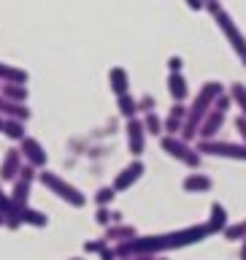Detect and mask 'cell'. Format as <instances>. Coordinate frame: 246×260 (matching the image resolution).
Returning <instances> with one entry per match:
<instances>
[{"mask_svg": "<svg viewBox=\"0 0 246 260\" xmlns=\"http://www.w3.org/2000/svg\"><path fill=\"white\" fill-rule=\"evenodd\" d=\"M154 106H157L154 95H141V98H138V111H141V114H152Z\"/></svg>", "mask_w": 246, "mask_h": 260, "instance_id": "f546056e", "label": "cell"}, {"mask_svg": "<svg viewBox=\"0 0 246 260\" xmlns=\"http://www.w3.org/2000/svg\"><path fill=\"white\" fill-rule=\"evenodd\" d=\"M222 236L227 241H246V219H241V222H230Z\"/></svg>", "mask_w": 246, "mask_h": 260, "instance_id": "484cf974", "label": "cell"}, {"mask_svg": "<svg viewBox=\"0 0 246 260\" xmlns=\"http://www.w3.org/2000/svg\"><path fill=\"white\" fill-rule=\"evenodd\" d=\"M187 111H190V106H184V103H173L170 106V111H168V117L170 119H187Z\"/></svg>", "mask_w": 246, "mask_h": 260, "instance_id": "1f68e13d", "label": "cell"}, {"mask_svg": "<svg viewBox=\"0 0 246 260\" xmlns=\"http://www.w3.org/2000/svg\"><path fill=\"white\" fill-rule=\"evenodd\" d=\"M225 119H227V114H219V111L211 109L208 117L203 119L200 127H198V141H214L217 133H219V130H222V125H225Z\"/></svg>", "mask_w": 246, "mask_h": 260, "instance_id": "30bf717a", "label": "cell"}, {"mask_svg": "<svg viewBox=\"0 0 246 260\" xmlns=\"http://www.w3.org/2000/svg\"><path fill=\"white\" fill-rule=\"evenodd\" d=\"M160 149L168 154V157H173L176 162H182V166L187 168H200L203 157L198 154V149H195L192 144L182 141L179 136H162L160 138Z\"/></svg>", "mask_w": 246, "mask_h": 260, "instance_id": "5b68a950", "label": "cell"}, {"mask_svg": "<svg viewBox=\"0 0 246 260\" xmlns=\"http://www.w3.org/2000/svg\"><path fill=\"white\" fill-rule=\"evenodd\" d=\"M182 68H184V60H182L179 54L168 57V71H170V73H182Z\"/></svg>", "mask_w": 246, "mask_h": 260, "instance_id": "836d02e7", "label": "cell"}, {"mask_svg": "<svg viewBox=\"0 0 246 260\" xmlns=\"http://www.w3.org/2000/svg\"><path fill=\"white\" fill-rule=\"evenodd\" d=\"M117 198V190L109 184V187H100V190L95 192V203H97V209H109V203Z\"/></svg>", "mask_w": 246, "mask_h": 260, "instance_id": "4316f807", "label": "cell"}, {"mask_svg": "<svg viewBox=\"0 0 246 260\" xmlns=\"http://www.w3.org/2000/svg\"><path fill=\"white\" fill-rule=\"evenodd\" d=\"M109 84H111L117 98L130 95V76H127V71L122 68V65H114V68L109 71Z\"/></svg>", "mask_w": 246, "mask_h": 260, "instance_id": "4fadbf2b", "label": "cell"}, {"mask_svg": "<svg viewBox=\"0 0 246 260\" xmlns=\"http://www.w3.org/2000/svg\"><path fill=\"white\" fill-rule=\"evenodd\" d=\"M230 106H233V98L225 92V95H219L217 101H214V111H219V114H227V111H230Z\"/></svg>", "mask_w": 246, "mask_h": 260, "instance_id": "4dcf8cb0", "label": "cell"}, {"mask_svg": "<svg viewBox=\"0 0 246 260\" xmlns=\"http://www.w3.org/2000/svg\"><path fill=\"white\" fill-rule=\"evenodd\" d=\"M0 117L3 119H19V122H27L30 119V109L22 103H11L0 95Z\"/></svg>", "mask_w": 246, "mask_h": 260, "instance_id": "2e32d148", "label": "cell"}, {"mask_svg": "<svg viewBox=\"0 0 246 260\" xmlns=\"http://www.w3.org/2000/svg\"><path fill=\"white\" fill-rule=\"evenodd\" d=\"M227 225H230V217H227V209L222 206L219 201L211 203V209H208V233H225L227 231Z\"/></svg>", "mask_w": 246, "mask_h": 260, "instance_id": "7c38bea8", "label": "cell"}, {"mask_svg": "<svg viewBox=\"0 0 246 260\" xmlns=\"http://www.w3.org/2000/svg\"><path fill=\"white\" fill-rule=\"evenodd\" d=\"M19 179H27V182H36V179H38V171L32 168V166H27V162H24V166H22V171H19Z\"/></svg>", "mask_w": 246, "mask_h": 260, "instance_id": "e575fe53", "label": "cell"}, {"mask_svg": "<svg viewBox=\"0 0 246 260\" xmlns=\"http://www.w3.org/2000/svg\"><path fill=\"white\" fill-rule=\"evenodd\" d=\"M30 190H32V182L27 179H16L14 182V190H11V206L14 209H27L30 206Z\"/></svg>", "mask_w": 246, "mask_h": 260, "instance_id": "5bb4252c", "label": "cell"}, {"mask_svg": "<svg viewBox=\"0 0 246 260\" xmlns=\"http://www.w3.org/2000/svg\"><path fill=\"white\" fill-rule=\"evenodd\" d=\"M198 154H211V157H225V160H238L246 162V144H233V141H198L195 144Z\"/></svg>", "mask_w": 246, "mask_h": 260, "instance_id": "8992f818", "label": "cell"}, {"mask_svg": "<svg viewBox=\"0 0 246 260\" xmlns=\"http://www.w3.org/2000/svg\"><path fill=\"white\" fill-rule=\"evenodd\" d=\"M117 109H119V114H122V117H125L127 122L138 117V101H135L133 95H122V98H117Z\"/></svg>", "mask_w": 246, "mask_h": 260, "instance_id": "44dd1931", "label": "cell"}, {"mask_svg": "<svg viewBox=\"0 0 246 260\" xmlns=\"http://www.w3.org/2000/svg\"><path fill=\"white\" fill-rule=\"evenodd\" d=\"M235 127H238V136H241V144H246V119L241 117H235Z\"/></svg>", "mask_w": 246, "mask_h": 260, "instance_id": "8d00e7d4", "label": "cell"}, {"mask_svg": "<svg viewBox=\"0 0 246 260\" xmlns=\"http://www.w3.org/2000/svg\"><path fill=\"white\" fill-rule=\"evenodd\" d=\"M71 260H81V257H71Z\"/></svg>", "mask_w": 246, "mask_h": 260, "instance_id": "b9f144b4", "label": "cell"}, {"mask_svg": "<svg viewBox=\"0 0 246 260\" xmlns=\"http://www.w3.org/2000/svg\"><path fill=\"white\" fill-rule=\"evenodd\" d=\"M144 127H146V136H157V138L165 136V130H162V117L157 111L144 114Z\"/></svg>", "mask_w": 246, "mask_h": 260, "instance_id": "cb8c5ba5", "label": "cell"}, {"mask_svg": "<svg viewBox=\"0 0 246 260\" xmlns=\"http://www.w3.org/2000/svg\"><path fill=\"white\" fill-rule=\"evenodd\" d=\"M38 182L44 184L46 190H52L54 195H60L65 203H71L73 209H81V206L87 203V195L81 192L76 184H71L68 179H62L60 174H54V171H49V168L38 171Z\"/></svg>", "mask_w": 246, "mask_h": 260, "instance_id": "277c9868", "label": "cell"}, {"mask_svg": "<svg viewBox=\"0 0 246 260\" xmlns=\"http://www.w3.org/2000/svg\"><path fill=\"white\" fill-rule=\"evenodd\" d=\"M238 257L246 260V241H241V252H238Z\"/></svg>", "mask_w": 246, "mask_h": 260, "instance_id": "f35d334b", "label": "cell"}, {"mask_svg": "<svg viewBox=\"0 0 246 260\" xmlns=\"http://www.w3.org/2000/svg\"><path fill=\"white\" fill-rule=\"evenodd\" d=\"M211 187H214V182L206 174H187L182 179V190H187V192H208Z\"/></svg>", "mask_w": 246, "mask_h": 260, "instance_id": "e0dca14e", "label": "cell"}, {"mask_svg": "<svg viewBox=\"0 0 246 260\" xmlns=\"http://www.w3.org/2000/svg\"><path fill=\"white\" fill-rule=\"evenodd\" d=\"M0 87H3V84H0Z\"/></svg>", "mask_w": 246, "mask_h": 260, "instance_id": "7bdbcfd3", "label": "cell"}, {"mask_svg": "<svg viewBox=\"0 0 246 260\" xmlns=\"http://www.w3.org/2000/svg\"><path fill=\"white\" fill-rule=\"evenodd\" d=\"M154 260H165V257H154Z\"/></svg>", "mask_w": 246, "mask_h": 260, "instance_id": "60d3db41", "label": "cell"}, {"mask_svg": "<svg viewBox=\"0 0 246 260\" xmlns=\"http://www.w3.org/2000/svg\"><path fill=\"white\" fill-rule=\"evenodd\" d=\"M22 160L24 157H22L19 149H8L3 162H0V179H3V182H16V179H19V171L24 166Z\"/></svg>", "mask_w": 246, "mask_h": 260, "instance_id": "8fae6325", "label": "cell"}, {"mask_svg": "<svg viewBox=\"0 0 246 260\" xmlns=\"http://www.w3.org/2000/svg\"><path fill=\"white\" fill-rule=\"evenodd\" d=\"M227 95L233 98V103L241 109V117L246 119V84L243 81H233L230 89H227Z\"/></svg>", "mask_w": 246, "mask_h": 260, "instance_id": "603a6c76", "label": "cell"}, {"mask_svg": "<svg viewBox=\"0 0 246 260\" xmlns=\"http://www.w3.org/2000/svg\"><path fill=\"white\" fill-rule=\"evenodd\" d=\"M0 95L6 98V101H11V103H22L24 106V101H27V87H22V84H3L0 87Z\"/></svg>", "mask_w": 246, "mask_h": 260, "instance_id": "ffe728a7", "label": "cell"}, {"mask_svg": "<svg viewBox=\"0 0 246 260\" xmlns=\"http://www.w3.org/2000/svg\"><path fill=\"white\" fill-rule=\"evenodd\" d=\"M168 92L176 103H184L190 98V84H187L184 73H168Z\"/></svg>", "mask_w": 246, "mask_h": 260, "instance_id": "9a60e30c", "label": "cell"}, {"mask_svg": "<svg viewBox=\"0 0 246 260\" xmlns=\"http://www.w3.org/2000/svg\"><path fill=\"white\" fill-rule=\"evenodd\" d=\"M19 152H22L24 162H27V166H32L36 171H44V168H46V160H49V154H46L44 144H41L38 138L27 136V138H24V141L19 144Z\"/></svg>", "mask_w": 246, "mask_h": 260, "instance_id": "52a82bcc", "label": "cell"}, {"mask_svg": "<svg viewBox=\"0 0 246 260\" xmlns=\"http://www.w3.org/2000/svg\"><path fill=\"white\" fill-rule=\"evenodd\" d=\"M138 236V231L133 225H125V222H119V225H111V228H106V233H103V239L106 241H117V244H122V241H130V239H135Z\"/></svg>", "mask_w": 246, "mask_h": 260, "instance_id": "d6986e66", "label": "cell"}, {"mask_svg": "<svg viewBox=\"0 0 246 260\" xmlns=\"http://www.w3.org/2000/svg\"><path fill=\"white\" fill-rule=\"evenodd\" d=\"M219 95H225V87L219 84V81H206L200 89H198V95H195V101L190 103V111H187V119H184V127H182V141L187 144H192L195 138H198V127H200V122L208 117V111L214 109V101Z\"/></svg>", "mask_w": 246, "mask_h": 260, "instance_id": "7a4b0ae2", "label": "cell"}, {"mask_svg": "<svg viewBox=\"0 0 246 260\" xmlns=\"http://www.w3.org/2000/svg\"><path fill=\"white\" fill-rule=\"evenodd\" d=\"M106 247H109V241H106V239H95V241H87L84 244V252H97V255H100Z\"/></svg>", "mask_w": 246, "mask_h": 260, "instance_id": "d6a6232c", "label": "cell"}, {"mask_svg": "<svg viewBox=\"0 0 246 260\" xmlns=\"http://www.w3.org/2000/svg\"><path fill=\"white\" fill-rule=\"evenodd\" d=\"M95 222L100 225V228H111V225H114V211L97 209V211H95Z\"/></svg>", "mask_w": 246, "mask_h": 260, "instance_id": "f1b7e54d", "label": "cell"}, {"mask_svg": "<svg viewBox=\"0 0 246 260\" xmlns=\"http://www.w3.org/2000/svg\"><path fill=\"white\" fill-rule=\"evenodd\" d=\"M182 127H184L182 119H170V117L162 119V130H165V136H182Z\"/></svg>", "mask_w": 246, "mask_h": 260, "instance_id": "83f0119b", "label": "cell"}, {"mask_svg": "<svg viewBox=\"0 0 246 260\" xmlns=\"http://www.w3.org/2000/svg\"><path fill=\"white\" fill-rule=\"evenodd\" d=\"M8 209H11V195L3 192V187H0V214H8Z\"/></svg>", "mask_w": 246, "mask_h": 260, "instance_id": "d590c367", "label": "cell"}, {"mask_svg": "<svg viewBox=\"0 0 246 260\" xmlns=\"http://www.w3.org/2000/svg\"><path fill=\"white\" fill-rule=\"evenodd\" d=\"M144 174H146L144 160H133V162H127V166L122 168L117 176H114V184H111V187H114L117 192H125V190H130V187H133Z\"/></svg>", "mask_w": 246, "mask_h": 260, "instance_id": "9c48e42d", "label": "cell"}, {"mask_svg": "<svg viewBox=\"0 0 246 260\" xmlns=\"http://www.w3.org/2000/svg\"><path fill=\"white\" fill-rule=\"evenodd\" d=\"M3 136L11 138V141H19V144H22L24 138H27V133H24V122H19V119H6Z\"/></svg>", "mask_w": 246, "mask_h": 260, "instance_id": "d4e9b609", "label": "cell"}, {"mask_svg": "<svg viewBox=\"0 0 246 260\" xmlns=\"http://www.w3.org/2000/svg\"><path fill=\"white\" fill-rule=\"evenodd\" d=\"M125 133H127V149L135 160H141V154L146 149V127H144V119H130L125 125Z\"/></svg>", "mask_w": 246, "mask_h": 260, "instance_id": "ba28073f", "label": "cell"}, {"mask_svg": "<svg viewBox=\"0 0 246 260\" xmlns=\"http://www.w3.org/2000/svg\"><path fill=\"white\" fill-rule=\"evenodd\" d=\"M3 127H6V119H3V117H0V133H3Z\"/></svg>", "mask_w": 246, "mask_h": 260, "instance_id": "ab89813d", "label": "cell"}, {"mask_svg": "<svg viewBox=\"0 0 246 260\" xmlns=\"http://www.w3.org/2000/svg\"><path fill=\"white\" fill-rule=\"evenodd\" d=\"M100 260H119V257H117V252H114V247H106L100 252Z\"/></svg>", "mask_w": 246, "mask_h": 260, "instance_id": "74e56055", "label": "cell"}, {"mask_svg": "<svg viewBox=\"0 0 246 260\" xmlns=\"http://www.w3.org/2000/svg\"><path fill=\"white\" fill-rule=\"evenodd\" d=\"M208 228L206 225H190V228H179V231H168V233H154V236H135L130 241H122L114 247L119 260H130V257H154L160 252H173V249H184L192 244H200L203 239H208Z\"/></svg>", "mask_w": 246, "mask_h": 260, "instance_id": "6da1fadb", "label": "cell"}, {"mask_svg": "<svg viewBox=\"0 0 246 260\" xmlns=\"http://www.w3.org/2000/svg\"><path fill=\"white\" fill-rule=\"evenodd\" d=\"M46 222H49V217L44 214L41 209H32V206H27V209H22V225H32V228H46Z\"/></svg>", "mask_w": 246, "mask_h": 260, "instance_id": "7402d4cb", "label": "cell"}, {"mask_svg": "<svg viewBox=\"0 0 246 260\" xmlns=\"http://www.w3.org/2000/svg\"><path fill=\"white\" fill-rule=\"evenodd\" d=\"M206 11L217 19L219 30H222V36L227 38V44H230V49L235 52V57L246 65V36L241 32V27L235 24L233 14L227 11V8L222 3H217V0H211V3H206Z\"/></svg>", "mask_w": 246, "mask_h": 260, "instance_id": "3957f363", "label": "cell"}, {"mask_svg": "<svg viewBox=\"0 0 246 260\" xmlns=\"http://www.w3.org/2000/svg\"><path fill=\"white\" fill-rule=\"evenodd\" d=\"M27 71L16 68V65H8V62H0V84H27Z\"/></svg>", "mask_w": 246, "mask_h": 260, "instance_id": "ac0fdd59", "label": "cell"}]
</instances>
